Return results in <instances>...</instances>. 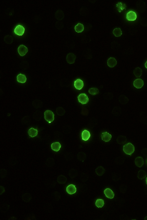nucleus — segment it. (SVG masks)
Masks as SVG:
<instances>
[{
	"instance_id": "obj_31",
	"label": "nucleus",
	"mask_w": 147,
	"mask_h": 220,
	"mask_svg": "<svg viewBox=\"0 0 147 220\" xmlns=\"http://www.w3.org/2000/svg\"><path fill=\"white\" fill-rule=\"evenodd\" d=\"M145 67L147 69V60L146 61V63H145Z\"/></svg>"
},
{
	"instance_id": "obj_8",
	"label": "nucleus",
	"mask_w": 147,
	"mask_h": 220,
	"mask_svg": "<svg viewBox=\"0 0 147 220\" xmlns=\"http://www.w3.org/2000/svg\"><path fill=\"white\" fill-rule=\"evenodd\" d=\"M76 56L73 53H69L68 54L66 58L67 61L69 64H73L75 62Z\"/></svg>"
},
{
	"instance_id": "obj_4",
	"label": "nucleus",
	"mask_w": 147,
	"mask_h": 220,
	"mask_svg": "<svg viewBox=\"0 0 147 220\" xmlns=\"http://www.w3.org/2000/svg\"><path fill=\"white\" fill-rule=\"evenodd\" d=\"M25 29L23 26L20 24L17 25L14 30V32L15 34L18 36H22L24 32Z\"/></svg>"
},
{
	"instance_id": "obj_6",
	"label": "nucleus",
	"mask_w": 147,
	"mask_h": 220,
	"mask_svg": "<svg viewBox=\"0 0 147 220\" xmlns=\"http://www.w3.org/2000/svg\"><path fill=\"white\" fill-rule=\"evenodd\" d=\"M28 51L27 48L24 45H21L18 48V52L20 55L23 56L25 55Z\"/></svg>"
},
{
	"instance_id": "obj_29",
	"label": "nucleus",
	"mask_w": 147,
	"mask_h": 220,
	"mask_svg": "<svg viewBox=\"0 0 147 220\" xmlns=\"http://www.w3.org/2000/svg\"><path fill=\"white\" fill-rule=\"evenodd\" d=\"M97 174L98 175H101L103 174L104 172V169L102 167H98L96 170Z\"/></svg>"
},
{
	"instance_id": "obj_19",
	"label": "nucleus",
	"mask_w": 147,
	"mask_h": 220,
	"mask_svg": "<svg viewBox=\"0 0 147 220\" xmlns=\"http://www.w3.org/2000/svg\"><path fill=\"white\" fill-rule=\"evenodd\" d=\"M74 29L76 32L80 33V32H82L83 31V30L84 29V25L83 24L78 23L75 26Z\"/></svg>"
},
{
	"instance_id": "obj_25",
	"label": "nucleus",
	"mask_w": 147,
	"mask_h": 220,
	"mask_svg": "<svg viewBox=\"0 0 147 220\" xmlns=\"http://www.w3.org/2000/svg\"><path fill=\"white\" fill-rule=\"evenodd\" d=\"M116 7L118 8V11L119 12H121L122 11V10L125 8L126 6L124 4H123L122 2H118L116 5Z\"/></svg>"
},
{
	"instance_id": "obj_9",
	"label": "nucleus",
	"mask_w": 147,
	"mask_h": 220,
	"mask_svg": "<svg viewBox=\"0 0 147 220\" xmlns=\"http://www.w3.org/2000/svg\"><path fill=\"white\" fill-rule=\"evenodd\" d=\"M67 192L70 195H72L76 193V188L74 185L70 184L66 188Z\"/></svg>"
},
{
	"instance_id": "obj_12",
	"label": "nucleus",
	"mask_w": 147,
	"mask_h": 220,
	"mask_svg": "<svg viewBox=\"0 0 147 220\" xmlns=\"http://www.w3.org/2000/svg\"><path fill=\"white\" fill-rule=\"evenodd\" d=\"M104 194H105V196L110 199H112L114 197V193L109 188H106L104 190Z\"/></svg>"
},
{
	"instance_id": "obj_16",
	"label": "nucleus",
	"mask_w": 147,
	"mask_h": 220,
	"mask_svg": "<svg viewBox=\"0 0 147 220\" xmlns=\"http://www.w3.org/2000/svg\"><path fill=\"white\" fill-rule=\"evenodd\" d=\"M61 147V144H60V143H59L58 142H54L51 145V149L56 152L60 150Z\"/></svg>"
},
{
	"instance_id": "obj_1",
	"label": "nucleus",
	"mask_w": 147,
	"mask_h": 220,
	"mask_svg": "<svg viewBox=\"0 0 147 220\" xmlns=\"http://www.w3.org/2000/svg\"><path fill=\"white\" fill-rule=\"evenodd\" d=\"M134 146L130 143L125 144L123 147V151L126 154L131 155L134 152Z\"/></svg>"
},
{
	"instance_id": "obj_10",
	"label": "nucleus",
	"mask_w": 147,
	"mask_h": 220,
	"mask_svg": "<svg viewBox=\"0 0 147 220\" xmlns=\"http://www.w3.org/2000/svg\"><path fill=\"white\" fill-rule=\"evenodd\" d=\"M133 85L136 88H141L144 85V81L142 79H136L133 82Z\"/></svg>"
},
{
	"instance_id": "obj_22",
	"label": "nucleus",
	"mask_w": 147,
	"mask_h": 220,
	"mask_svg": "<svg viewBox=\"0 0 147 220\" xmlns=\"http://www.w3.org/2000/svg\"><path fill=\"white\" fill-rule=\"evenodd\" d=\"M113 33L116 37H120L122 35V31L120 28H115L113 31Z\"/></svg>"
},
{
	"instance_id": "obj_17",
	"label": "nucleus",
	"mask_w": 147,
	"mask_h": 220,
	"mask_svg": "<svg viewBox=\"0 0 147 220\" xmlns=\"http://www.w3.org/2000/svg\"><path fill=\"white\" fill-rule=\"evenodd\" d=\"M28 134L31 137H34L36 136L38 134V130L37 129L34 128L33 127L30 128L28 131Z\"/></svg>"
},
{
	"instance_id": "obj_7",
	"label": "nucleus",
	"mask_w": 147,
	"mask_h": 220,
	"mask_svg": "<svg viewBox=\"0 0 147 220\" xmlns=\"http://www.w3.org/2000/svg\"><path fill=\"white\" fill-rule=\"evenodd\" d=\"M83 86H84L83 81L79 78L77 79L74 82V86L77 90H80L82 89V88L83 87Z\"/></svg>"
},
{
	"instance_id": "obj_13",
	"label": "nucleus",
	"mask_w": 147,
	"mask_h": 220,
	"mask_svg": "<svg viewBox=\"0 0 147 220\" xmlns=\"http://www.w3.org/2000/svg\"><path fill=\"white\" fill-rule=\"evenodd\" d=\"M117 64V61L114 57H110L107 60V65L110 68L114 67Z\"/></svg>"
},
{
	"instance_id": "obj_26",
	"label": "nucleus",
	"mask_w": 147,
	"mask_h": 220,
	"mask_svg": "<svg viewBox=\"0 0 147 220\" xmlns=\"http://www.w3.org/2000/svg\"><path fill=\"white\" fill-rule=\"evenodd\" d=\"M13 37L10 35H7V36H5V37L4 38V40L5 42L6 43H7V44H11L13 42Z\"/></svg>"
},
{
	"instance_id": "obj_27",
	"label": "nucleus",
	"mask_w": 147,
	"mask_h": 220,
	"mask_svg": "<svg viewBox=\"0 0 147 220\" xmlns=\"http://www.w3.org/2000/svg\"><path fill=\"white\" fill-rule=\"evenodd\" d=\"M98 92L99 90L96 88H92L89 89V93L93 96L96 95L98 93Z\"/></svg>"
},
{
	"instance_id": "obj_3",
	"label": "nucleus",
	"mask_w": 147,
	"mask_h": 220,
	"mask_svg": "<svg viewBox=\"0 0 147 220\" xmlns=\"http://www.w3.org/2000/svg\"><path fill=\"white\" fill-rule=\"evenodd\" d=\"M78 101L82 104H86L89 101V98L86 94L84 93L80 94L77 97Z\"/></svg>"
},
{
	"instance_id": "obj_14",
	"label": "nucleus",
	"mask_w": 147,
	"mask_h": 220,
	"mask_svg": "<svg viewBox=\"0 0 147 220\" xmlns=\"http://www.w3.org/2000/svg\"><path fill=\"white\" fill-rule=\"evenodd\" d=\"M90 132L87 130H84L81 134L82 139L85 141H87L90 137Z\"/></svg>"
},
{
	"instance_id": "obj_24",
	"label": "nucleus",
	"mask_w": 147,
	"mask_h": 220,
	"mask_svg": "<svg viewBox=\"0 0 147 220\" xmlns=\"http://www.w3.org/2000/svg\"><path fill=\"white\" fill-rule=\"evenodd\" d=\"M146 175H147V173L145 171L140 170V171H139L138 174V178H139L140 179H142L144 178L145 177H146Z\"/></svg>"
},
{
	"instance_id": "obj_2",
	"label": "nucleus",
	"mask_w": 147,
	"mask_h": 220,
	"mask_svg": "<svg viewBox=\"0 0 147 220\" xmlns=\"http://www.w3.org/2000/svg\"><path fill=\"white\" fill-rule=\"evenodd\" d=\"M44 117L46 121L49 123H51L54 120V114L51 111L47 110L44 112Z\"/></svg>"
},
{
	"instance_id": "obj_23",
	"label": "nucleus",
	"mask_w": 147,
	"mask_h": 220,
	"mask_svg": "<svg viewBox=\"0 0 147 220\" xmlns=\"http://www.w3.org/2000/svg\"><path fill=\"white\" fill-rule=\"evenodd\" d=\"M95 204L98 208H101L104 204V200L102 199H98L96 201Z\"/></svg>"
},
{
	"instance_id": "obj_28",
	"label": "nucleus",
	"mask_w": 147,
	"mask_h": 220,
	"mask_svg": "<svg viewBox=\"0 0 147 220\" xmlns=\"http://www.w3.org/2000/svg\"><path fill=\"white\" fill-rule=\"evenodd\" d=\"M65 109L62 107H59L56 109V113L59 116H62L65 113Z\"/></svg>"
},
{
	"instance_id": "obj_30",
	"label": "nucleus",
	"mask_w": 147,
	"mask_h": 220,
	"mask_svg": "<svg viewBox=\"0 0 147 220\" xmlns=\"http://www.w3.org/2000/svg\"><path fill=\"white\" fill-rule=\"evenodd\" d=\"M67 180L66 177L63 175H60L58 176L57 178V181L59 183H65Z\"/></svg>"
},
{
	"instance_id": "obj_11",
	"label": "nucleus",
	"mask_w": 147,
	"mask_h": 220,
	"mask_svg": "<svg viewBox=\"0 0 147 220\" xmlns=\"http://www.w3.org/2000/svg\"><path fill=\"white\" fill-rule=\"evenodd\" d=\"M101 137L102 140L105 142H109L111 138H112V136L110 134L108 133L107 132H104L102 133L101 135Z\"/></svg>"
},
{
	"instance_id": "obj_5",
	"label": "nucleus",
	"mask_w": 147,
	"mask_h": 220,
	"mask_svg": "<svg viewBox=\"0 0 147 220\" xmlns=\"http://www.w3.org/2000/svg\"><path fill=\"white\" fill-rule=\"evenodd\" d=\"M126 18L127 20L130 21H135L137 18V15L134 11L130 10L126 13Z\"/></svg>"
},
{
	"instance_id": "obj_18",
	"label": "nucleus",
	"mask_w": 147,
	"mask_h": 220,
	"mask_svg": "<svg viewBox=\"0 0 147 220\" xmlns=\"http://www.w3.org/2000/svg\"><path fill=\"white\" fill-rule=\"evenodd\" d=\"M136 165L139 167H141L144 165V160L141 157H137L135 160Z\"/></svg>"
},
{
	"instance_id": "obj_20",
	"label": "nucleus",
	"mask_w": 147,
	"mask_h": 220,
	"mask_svg": "<svg viewBox=\"0 0 147 220\" xmlns=\"http://www.w3.org/2000/svg\"><path fill=\"white\" fill-rule=\"evenodd\" d=\"M64 17V13L61 10H58L55 13V18L58 20H61Z\"/></svg>"
},
{
	"instance_id": "obj_15",
	"label": "nucleus",
	"mask_w": 147,
	"mask_h": 220,
	"mask_svg": "<svg viewBox=\"0 0 147 220\" xmlns=\"http://www.w3.org/2000/svg\"><path fill=\"white\" fill-rule=\"evenodd\" d=\"M17 80L19 83H24L26 81V77L24 74L20 73L17 76Z\"/></svg>"
},
{
	"instance_id": "obj_32",
	"label": "nucleus",
	"mask_w": 147,
	"mask_h": 220,
	"mask_svg": "<svg viewBox=\"0 0 147 220\" xmlns=\"http://www.w3.org/2000/svg\"><path fill=\"white\" fill-rule=\"evenodd\" d=\"M146 184H147V177H146Z\"/></svg>"
},
{
	"instance_id": "obj_21",
	"label": "nucleus",
	"mask_w": 147,
	"mask_h": 220,
	"mask_svg": "<svg viewBox=\"0 0 147 220\" xmlns=\"http://www.w3.org/2000/svg\"><path fill=\"white\" fill-rule=\"evenodd\" d=\"M134 74L137 77L141 76L142 74V70L139 67L136 68L134 71Z\"/></svg>"
}]
</instances>
